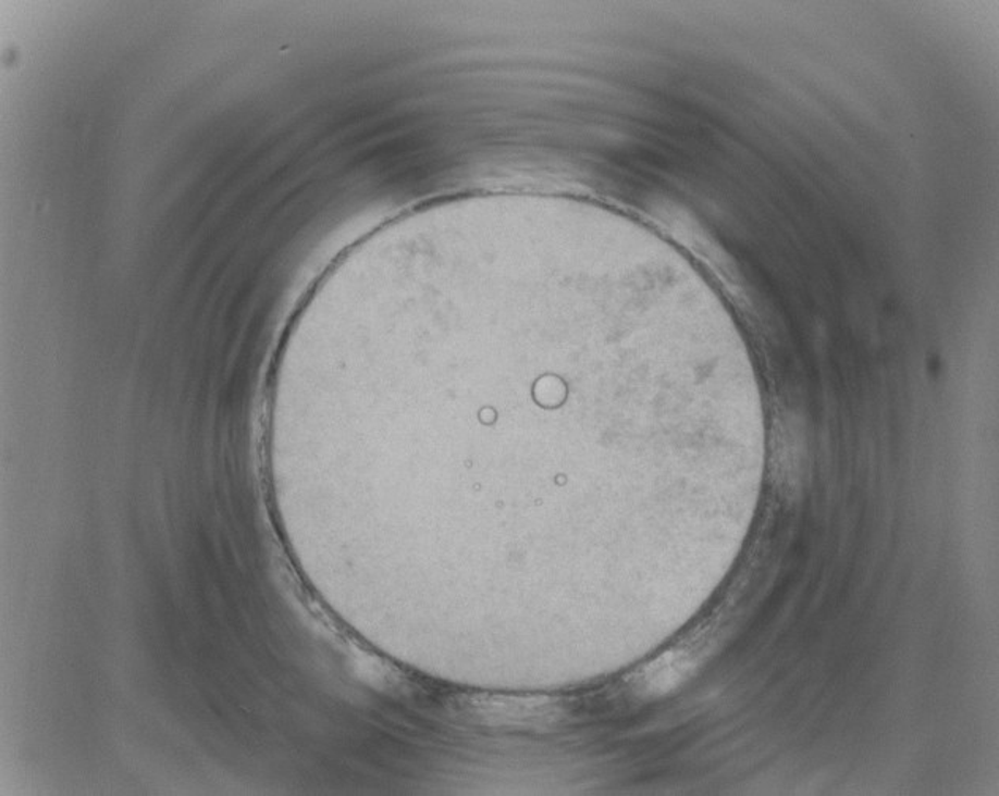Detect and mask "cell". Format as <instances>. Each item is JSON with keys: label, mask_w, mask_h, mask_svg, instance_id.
<instances>
[{"label": "cell", "mask_w": 999, "mask_h": 796, "mask_svg": "<svg viewBox=\"0 0 999 796\" xmlns=\"http://www.w3.org/2000/svg\"><path fill=\"white\" fill-rule=\"evenodd\" d=\"M693 666L690 656L677 651L669 652L645 669L644 675L641 676L642 691L653 696L665 694L687 679Z\"/></svg>", "instance_id": "6da1fadb"}]
</instances>
